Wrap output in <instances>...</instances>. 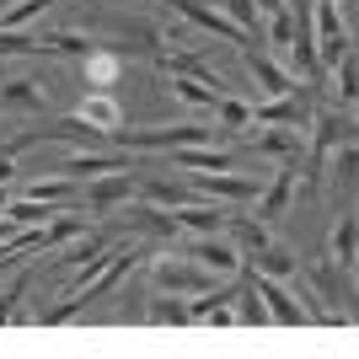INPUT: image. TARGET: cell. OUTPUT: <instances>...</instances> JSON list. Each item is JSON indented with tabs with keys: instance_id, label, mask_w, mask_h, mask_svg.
<instances>
[{
	"instance_id": "cell-1",
	"label": "cell",
	"mask_w": 359,
	"mask_h": 359,
	"mask_svg": "<svg viewBox=\"0 0 359 359\" xmlns=\"http://www.w3.org/2000/svg\"><path fill=\"white\" fill-rule=\"evenodd\" d=\"M140 263H145V252H140V247H107V263L97 269V279H91V285H81V290H70V295L54 300V306H43V311H38V322H43V327H65V322H75L81 311H91L97 300L113 295V290H118L123 279L140 269Z\"/></svg>"
},
{
	"instance_id": "cell-2",
	"label": "cell",
	"mask_w": 359,
	"mask_h": 359,
	"mask_svg": "<svg viewBox=\"0 0 359 359\" xmlns=\"http://www.w3.org/2000/svg\"><path fill=\"white\" fill-rule=\"evenodd\" d=\"M220 123H166V129H123L113 135L118 150H182V145H220Z\"/></svg>"
},
{
	"instance_id": "cell-3",
	"label": "cell",
	"mask_w": 359,
	"mask_h": 359,
	"mask_svg": "<svg viewBox=\"0 0 359 359\" xmlns=\"http://www.w3.org/2000/svg\"><path fill=\"white\" fill-rule=\"evenodd\" d=\"M150 285L172 290V295H204V290L225 285V279L210 273L204 263H194L188 252H161V257H150Z\"/></svg>"
},
{
	"instance_id": "cell-4",
	"label": "cell",
	"mask_w": 359,
	"mask_h": 359,
	"mask_svg": "<svg viewBox=\"0 0 359 359\" xmlns=\"http://www.w3.org/2000/svg\"><path fill=\"white\" fill-rule=\"evenodd\" d=\"M166 6H172V11H177L182 22H188V27L215 32V38H225V43H236L241 54H247V48H263V43L252 38V32H247V27H236V22H231V16H225L220 6H210V0H166Z\"/></svg>"
},
{
	"instance_id": "cell-5",
	"label": "cell",
	"mask_w": 359,
	"mask_h": 359,
	"mask_svg": "<svg viewBox=\"0 0 359 359\" xmlns=\"http://www.w3.org/2000/svg\"><path fill=\"white\" fill-rule=\"evenodd\" d=\"M188 188H194L198 198H210V204H252L263 182L236 177V172H188Z\"/></svg>"
},
{
	"instance_id": "cell-6",
	"label": "cell",
	"mask_w": 359,
	"mask_h": 359,
	"mask_svg": "<svg viewBox=\"0 0 359 359\" xmlns=\"http://www.w3.org/2000/svg\"><path fill=\"white\" fill-rule=\"evenodd\" d=\"M241 145L257 150V156H279V161H300L306 150V129H290V123H247L241 129Z\"/></svg>"
},
{
	"instance_id": "cell-7",
	"label": "cell",
	"mask_w": 359,
	"mask_h": 359,
	"mask_svg": "<svg viewBox=\"0 0 359 359\" xmlns=\"http://www.w3.org/2000/svg\"><path fill=\"white\" fill-rule=\"evenodd\" d=\"M81 198H86V210H123V204L135 198V172L123 166V172L86 177V182H81Z\"/></svg>"
},
{
	"instance_id": "cell-8",
	"label": "cell",
	"mask_w": 359,
	"mask_h": 359,
	"mask_svg": "<svg viewBox=\"0 0 359 359\" xmlns=\"http://www.w3.org/2000/svg\"><path fill=\"white\" fill-rule=\"evenodd\" d=\"M48 107V86H38V75H16V81H0V113H22V118H38Z\"/></svg>"
},
{
	"instance_id": "cell-9",
	"label": "cell",
	"mask_w": 359,
	"mask_h": 359,
	"mask_svg": "<svg viewBox=\"0 0 359 359\" xmlns=\"http://www.w3.org/2000/svg\"><path fill=\"white\" fill-rule=\"evenodd\" d=\"M123 231H145V236H161V241H172L182 231L177 225V215H166L161 204H150V198H129V204H123Z\"/></svg>"
},
{
	"instance_id": "cell-10",
	"label": "cell",
	"mask_w": 359,
	"mask_h": 359,
	"mask_svg": "<svg viewBox=\"0 0 359 359\" xmlns=\"http://www.w3.org/2000/svg\"><path fill=\"white\" fill-rule=\"evenodd\" d=\"M247 70H252V81H257L263 97H285V91H295V70L279 65L269 48H247Z\"/></svg>"
},
{
	"instance_id": "cell-11",
	"label": "cell",
	"mask_w": 359,
	"mask_h": 359,
	"mask_svg": "<svg viewBox=\"0 0 359 359\" xmlns=\"http://www.w3.org/2000/svg\"><path fill=\"white\" fill-rule=\"evenodd\" d=\"M295 166H300V161H285L279 172H273L269 188H257L252 204H257V220H263V225H273L279 215L290 210V198H295Z\"/></svg>"
},
{
	"instance_id": "cell-12",
	"label": "cell",
	"mask_w": 359,
	"mask_h": 359,
	"mask_svg": "<svg viewBox=\"0 0 359 359\" xmlns=\"http://www.w3.org/2000/svg\"><path fill=\"white\" fill-rule=\"evenodd\" d=\"M188 257H194V263H204L210 273H220V279H236V273H241L236 241H220V231H215V236H198L194 247H188Z\"/></svg>"
},
{
	"instance_id": "cell-13",
	"label": "cell",
	"mask_w": 359,
	"mask_h": 359,
	"mask_svg": "<svg viewBox=\"0 0 359 359\" xmlns=\"http://www.w3.org/2000/svg\"><path fill=\"white\" fill-rule=\"evenodd\" d=\"M306 290L327 300V316H332V327H348V322H354L348 300H338V269H332V263H311V269H306Z\"/></svg>"
},
{
	"instance_id": "cell-14",
	"label": "cell",
	"mask_w": 359,
	"mask_h": 359,
	"mask_svg": "<svg viewBox=\"0 0 359 359\" xmlns=\"http://www.w3.org/2000/svg\"><path fill=\"white\" fill-rule=\"evenodd\" d=\"M75 118L107 135V129H118V123H123V102H118V97H113L107 86H91L86 97H81V107H75Z\"/></svg>"
},
{
	"instance_id": "cell-15",
	"label": "cell",
	"mask_w": 359,
	"mask_h": 359,
	"mask_svg": "<svg viewBox=\"0 0 359 359\" xmlns=\"http://www.w3.org/2000/svg\"><path fill=\"white\" fill-rule=\"evenodd\" d=\"M177 225L182 231H194V236H215V231H225V220H231V210L225 204H210V198H194V204H177Z\"/></svg>"
},
{
	"instance_id": "cell-16",
	"label": "cell",
	"mask_w": 359,
	"mask_h": 359,
	"mask_svg": "<svg viewBox=\"0 0 359 359\" xmlns=\"http://www.w3.org/2000/svg\"><path fill=\"white\" fill-rule=\"evenodd\" d=\"M135 198H150L161 210H177V204H194V188L188 182H166V177H135Z\"/></svg>"
},
{
	"instance_id": "cell-17",
	"label": "cell",
	"mask_w": 359,
	"mask_h": 359,
	"mask_svg": "<svg viewBox=\"0 0 359 359\" xmlns=\"http://www.w3.org/2000/svg\"><path fill=\"white\" fill-rule=\"evenodd\" d=\"M225 231H231V241H236V252H241V263H252V257L257 252H263V247H269V225H263V220H257V215H252V220H241V215H231V220H225Z\"/></svg>"
},
{
	"instance_id": "cell-18",
	"label": "cell",
	"mask_w": 359,
	"mask_h": 359,
	"mask_svg": "<svg viewBox=\"0 0 359 359\" xmlns=\"http://www.w3.org/2000/svg\"><path fill=\"white\" fill-rule=\"evenodd\" d=\"M22 198H38V204H75L81 198V182L60 177V172H43V177H32L22 188Z\"/></svg>"
},
{
	"instance_id": "cell-19",
	"label": "cell",
	"mask_w": 359,
	"mask_h": 359,
	"mask_svg": "<svg viewBox=\"0 0 359 359\" xmlns=\"http://www.w3.org/2000/svg\"><path fill=\"white\" fill-rule=\"evenodd\" d=\"M145 322H156V327H188V295L156 290V295L145 300Z\"/></svg>"
},
{
	"instance_id": "cell-20",
	"label": "cell",
	"mask_w": 359,
	"mask_h": 359,
	"mask_svg": "<svg viewBox=\"0 0 359 359\" xmlns=\"http://www.w3.org/2000/svg\"><path fill=\"white\" fill-rule=\"evenodd\" d=\"M354 247H359V220L354 210H344L338 225H332V269L338 273H354Z\"/></svg>"
},
{
	"instance_id": "cell-21",
	"label": "cell",
	"mask_w": 359,
	"mask_h": 359,
	"mask_svg": "<svg viewBox=\"0 0 359 359\" xmlns=\"http://www.w3.org/2000/svg\"><path fill=\"white\" fill-rule=\"evenodd\" d=\"M156 81H161V91H172L188 107H215V97H220L210 81H194V75H156Z\"/></svg>"
},
{
	"instance_id": "cell-22",
	"label": "cell",
	"mask_w": 359,
	"mask_h": 359,
	"mask_svg": "<svg viewBox=\"0 0 359 359\" xmlns=\"http://www.w3.org/2000/svg\"><path fill=\"white\" fill-rule=\"evenodd\" d=\"M247 269H257V273H269V279H290V273H300V257L290 252L285 241H269L263 252L247 263Z\"/></svg>"
},
{
	"instance_id": "cell-23",
	"label": "cell",
	"mask_w": 359,
	"mask_h": 359,
	"mask_svg": "<svg viewBox=\"0 0 359 359\" xmlns=\"http://www.w3.org/2000/svg\"><path fill=\"white\" fill-rule=\"evenodd\" d=\"M81 75H86L91 86H113V81H118V54L91 43L86 54H81Z\"/></svg>"
},
{
	"instance_id": "cell-24",
	"label": "cell",
	"mask_w": 359,
	"mask_h": 359,
	"mask_svg": "<svg viewBox=\"0 0 359 359\" xmlns=\"http://www.w3.org/2000/svg\"><path fill=\"white\" fill-rule=\"evenodd\" d=\"M215 118H220V129L225 135H231V129H247V123H252V102H247V97H215V107H210Z\"/></svg>"
},
{
	"instance_id": "cell-25",
	"label": "cell",
	"mask_w": 359,
	"mask_h": 359,
	"mask_svg": "<svg viewBox=\"0 0 359 359\" xmlns=\"http://www.w3.org/2000/svg\"><path fill=\"white\" fill-rule=\"evenodd\" d=\"M327 75H338V107L348 113V107H354V54H344Z\"/></svg>"
},
{
	"instance_id": "cell-26",
	"label": "cell",
	"mask_w": 359,
	"mask_h": 359,
	"mask_svg": "<svg viewBox=\"0 0 359 359\" xmlns=\"http://www.w3.org/2000/svg\"><path fill=\"white\" fill-rule=\"evenodd\" d=\"M354 161H359V156H354V135H348L344 150H338V161H332V166H338V182H344V194L354 188Z\"/></svg>"
},
{
	"instance_id": "cell-27",
	"label": "cell",
	"mask_w": 359,
	"mask_h": 359,
	"mask_svg": "<svg viewBox=\"0 0 359 359\" xmlns=\"http://www.w3.org/2000/svg\"><path fill=\"white\" fill-rule=\"evenodd\" d=\"M11 172H16V166H11V150L0 145V182H11Z\"/></svg>"
},
{
	"instance_id": "cell-28",
	"label": "cell",
	"mask_w": 359,
	"mask_h": 359,
	"mask_svg": "<svg viewBox=\"0 0 359 359\" xmlns=\"http://www.w3.org/2000/svg\"><path fill=\"white\" fill-rule=\"evenodd\" d=\"M252 6H257V16H269V11H279L285 0H252Z\"/></svg>"
},
{
	"instance_id": "cell-29",
	"label": "cell",
	"mask_w": 359,
	"mask_h": 359,
	"mask_svg": "<svg viewBox=\"0 0 359 359\" xmlns=\"http://www.w3.org/2000/svg\"><path fill=\"white\" fill-rule=\"evenodd\" d=\"M6 204H11V194H6V182H0V215H6Z\"/></svg>"
}]
</instances>
